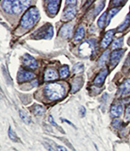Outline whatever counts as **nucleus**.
Here are the masks:
<instances>
[{
  "instance_id": "f257e3e1",
  "label": "nucleus",
  "mask_w": 130,
  "mask_h": 151,
  "mask_svg": "<svg viewBox=\"0 0 130 151\" xmlns=\"http://www.w3.org/2000/svg\"><path fill=\"white\" fill-rule=\"evenodd\" d=\"M39 10L36 7H31L23 14L21 20V26L24 29L33 27L39 19Z\"/></svg>"
},
{
  "instance_id": "f03ea898",
  "label": "nucleus",
  "mask_w": 130,
  "mask_h": 151,
  "mask_svg": "<svg viewBox=\"0 0 130 151\" xmlns=\"http://www.w3.org/2000/svg\"><path fill=\"white\" fill-rule=\"evenodd\" d=\"M45 93L51 100H56L64 97L65 93L64 86L59 83H51L45 87Z\"/></svg>"
},
{
  "instance_id": "7ed1b4c3",
  "label": "nucleus",
  "mask_w": 130,
  "mask_h": 151,
  "mask_svg": "<svg viewBox=\"0 0 130 151\" xmlns=\"http://www.w3.org/2000/svg\"><path fill=\"white\" fill-rule=\"evenodd\" d=\"M53 36V26L50 24H46L43 27L38 29L33 33L32 36L37 39H50Z\"/></svg>"
},
{
  "instance_id": "20e7f679",
  "label": "nucleus",
  "mask_w": 130,
  "mask_h": 151,
  "mask_svg": "<svg viewBox=\"0 0 130 151\" xmlns=\"http://www.w3.org/2000/svg\"><path fill=\"white\" fill-rule=\"evenodd\" d=\"M95 48V41L94 39L86 40L79 47V53L82 57H89L93 54Z\"/></svg>"
},
{
  "instance_id": "39448f33",
  "label": "nucleus",
  "mask_w": 130,
  "mask_h": 151,
  "mask_svg": "<svg viewBox=\"0 0 130 151\" xmlns=\"http://www.w3.org/2000/svg\"><path fill=\"white\" fill-rule=\"evenodd\" d=\"M31 5L30 1H13V13L20 14Z\"/></svg>"
},
{
  "instance_id": "423d86ee",
  "label": "nucleus",
  "mask_w": 130,
  "mask_h": 151,
  "mask_svg": "<svg viewBox=\"0 0 130 151\" xmlns=\"http://www.w3.org/2000/svg\"><path fill=\"white\" fill-rule=\"evenodd\" d=\"M22 63L30 69H35L38 67V63L36 59L27 53L23 55L22 57Z\"/></svg>"
},
{
  "instance_id": "0eeeda50",
  "label": "nucleus",
  "mask_w": 130,
  "mask_h": 151,
  "mask_svg": "<svg viewBox=\"0 0 130 151\" xmlns=\"http://www.w3.org/2000/svg\"><path fill=\"white\" fill-rule=\"evenodd\" d=\"M76 12L77 11L76 9V7L72 6H69V7L67 8L62 14V21H68L73 19L76 15Z\"/></svg>"
},
{
  "instance_id": "6e6552de",
  "label": "nucleus",
  "mask_w": 130,
  "mask_h": 151,
  "mask_svg": "<svg viewBox=\"0 0 130 151\" xmlns=\"http://www.w3.org/2000/svg\"><path fill=\"white\" fill-rule=\"evenodd\" d=\"M35 77V74L33 73L29 72V71H26L25 70H23L21 69L18 72L17 74V79L18 82H24L31 80V79H33Z\"/></svg>"
},
{
  "instance_id": "1a4fd4ad",
  "label": "nucleus",
  "mask_w": 130,
  "mask_h": 151,
  "mask_svg": "<svg viewBox=\"0 0 130 151\" xmlns=\"http://www.w3.org/2000/svg\"><path fill=\"white\" fill-rule=\"evenodd\" d=\"M74 26L72 24H65L63 26L59 31V34L62 38H69L71 37L72 34V31Z\"/></svg>"
},
{
  "instance_id": "9d476101",
  "label": "nucleus",
  "mask_w": 130,
  "mask_h": 151,
  "mask_svg": "<svg viewBox=\"0 0 130 151\" xmlns=\"http://www.w3.org/2000/svg\"><path fill=\"white\" fill-rule=\"evenodd\" d=\"M124 50H118L113 51L111 55V63L113 67L118 64L121 61V58L123 57Z\"/></svg>"
},
{
  "instance_id": "9b49d317",
  "label": "nucleus",
  "mask_w": 130,
  "mask_h": 151,
  "mask_svg": "<svg viewBox=\"0 0 130 151\" xmlns=\"http://www.w3.org/2000/svg\"><path fill=\"white\" fill-rule=\"evenodd\" d=\"M119 93L121 95H126L130 93V79H126L119 88Z\"/></svg>"
},
{
  "instance_id": "f8f14e48",
  "label": "nucleus",
  "mask_w": 130,
  "mask_h": 151,
  "mask_svg": "<svg viewBox=\"0 0 130 151\" xmlns=\"http://www.w3.org/2000/svg\"><path fill=\"white\" fill-rule=\"evenodd\" d=\"M107 74H108V70L107 69H104V70H102L99 73V74H98L96 77V78L94 79V84L97 86L102 85Z\"/></svg>"
},
{
  "instance_id": "ddd939ff",
  "label": "nucleus",
  "mask_w": 130,
  "mask_h": 151,
  "mask_svg": "<svg viewBox=\"0 0 130 151\" xmlns=\"http://www.w3.org/2000/svg\"><path fill=\"white\" fill-rule=\"evenodd\" d=\"M60 1H50L48 6H47V9H48L49 13L52 15H55L57 14L58 11L60 7Z\"/></svg>"
},
{
  "instance_id": "4468645a",
  "label": "nucleus",
  "mask_w": 130,
  "mask_h": 151,
  "mask_svg": "<svg viewBox=\"0 0 130 151\" xmlns=\"http://www.w3.org/2000/svg\"><path fill=\"white\" fill-rule=\"evenodd\" d=\"M114 36V30H110L107 31L105 33L104 37L102 39V41L101 43V46L102 48H107L110 43H111L112 39Z\"/></svg>"
},
{
  "instance_id": "2eb2a0df",
  "label": "nucleus",
  "mask_w": 130,
  "mask_h": 151,
  "mask_svg": "<svg viewBox=\"0 0 130 151\" xmlns=\"http://www.w3.org/2000/svg\"><path fill=\"white\" fill-rule=\"evenodd\" d=\"M83 85V79L81 77L75 78L72 82V93H74L81 89Z\"/></svg>"
},
{
  "instance_id": "dca6fc26",
  "label": "nucleus",
  "mask_w": 130,
  "mask_h": 151,
  "mask_svg": "<svg viewBox=\"0 0 130 151\" xmlns=\"http://www.w3.org/2000/svg\"><path fill=\"white\" fill-rule=\"evenodd\" d=\"M58 78V74L57 73V72L53 69H47L46 71V72L45 73V76H44V79L45 81H52V80H55Z\"/></svg>"
},
{
  "instance_id": "f3484780",
  "label": "nucleus",
  "mask_w": 130,
  "mask_h": 151,
  "mask_svg": "<svg viewBox=\"0 0 130 151\" xmlns=\"http://www.w3.org/2000/svg\"><path fill=\"white\" fill-rule=\"evenodd\" d=\"M123 112V107L121 104L112 105L111 109V113L113 117H119Z\"/></svg>"
},
{
  "instance_id": "a211bd4d",
  "label": "nucleus",
  "mask_w": 130,
  "mask_h": 151,
  "mask_svg": "<svg viewBox=\"0 0 130 151\" xmlns=\"http://www.w3.org/2000/svg\"><path fill=\"white\" fill-rule=\"evenodd\" d=\"M85 34V31L84 27L81 26H80L77 28L76 34H75L74 40L77 42L80 41L81 39L84 38Z\"/></svg>"
},
{
  "instance_id": "6ab92c4d",
  "label": "nucleus",
  "mask_w": 130,
  "mask_h": 151,
  "mask_svg": "<svg viewBox=\"0 0 130 151\" xmlns=\"http://www.w3.org/2000/svg\"><path fill=\"white\" fill-rule=\"evenodd\" d=\"M2 7L6 12L9 14H13V1H3Z\"/></svg>"
},
{
  "instance_id": "aec40b11",
  "label": "nucleus",
  "mask_w": 130,
  "mask_h": 151,
  "mask_svg": "<svg viewBox=\"0 0 130 151\" xmlns=\"http://www.w3.org/2000/svg\"><path fill=\"white\" fill-rule=\"evenodd\" d=\"M19 115H20V117H21V118L22 119V120L27 125L30 124L31 122V118L26 112H24V111L22 110H20Z\"/></svg>"
},
{
  "instance_id": "412c9836",
  "label": "nucleus",
  "mask_w": 130,
  "mask_h": 151,
  "mask_svg": "<svg viewBox=\"0 0 130 151\" xmlns=\"http://www.w3.org/2000/svg\"><path fill=\"white\" fill-rule=\"evenodd\" d=\"M129 22H130V16L129 15H128L126 17L125 20L123 21V23H121V24L119 26L117 29V31L118 32H122L124 31L127 28L129 24Z\"/></svg>"
},
{
  "instance_id": "4be33fe9",
  "label": "nucleus",
  "mask_w": 130,
  "mask_h": 151,
  "mask_svg": "<svg viewBox=\"0 0 130 151\" xmlns=\"http://www.w3.org/2000/svg\"><path fill=\"white\" fill-rule=\"evenodd\" d=\"M120 10V9H118V8H114V9H111V10L109 11V12L108 14L107 15V21H106V23H107V25L109 24L110 22H111V19L115 16L119 11Z\"/></svg>"
},
{
  "instance_id": "5701e85b",
  "label": "nucleus",
  "mask_w": 130,
  "mask_h": 151,
  "mask_svg": "<svg viewBox=\"0 0 130 151\" xmlns=\"http://www.w3.org/2000/svg\"><path fill=\"white\" fill-rule=\"evenodd\" d=\"M33 113L36 116H42L45 113V109L41 105L36 104L33 107Z\"/></svg>"
},
{
  "instance_id": "b1692460",
  "label": "nucleus",
  "mask_w": 130,
  "mask_h": 151,
  "mask_svg": "<svg viewBox=\"0 0 130 151\" xmlns=\"http://www.w3.org/2000/svg\"><path fill=\"white\" fill-rule=\"evenodd\" d=\"M72 71L75 74L81 73L84 71V66L81 62H77L73 66Z\"/></svg>"
},
{
  "instance_id": "393cba45",
  "label": "nucleus",
  "mask_w": 130,
  "mask_h": 151,
  "mask_svg": "<svg viewBox=\"0 0 130 151\" xmlns=\"http://www.w3.org/2000/svg\"><path fill=\"white\" fill-rule=\"evenodd\" d=\"M109 50H105L104 52L103 53V54H102V56L100 57V58H99V60H98V66H103L105 62H106V61H107V57L109 56Z\"/></svg>"
},
{
  "instance_id": "a878e982",
  "label": "nucleus",
  "mask_w": 130,
  "mask_h": 151,
  "mask_svg": "<svg viewBox=\"0 0 130 151\" xmlns=\"http://www.w3.org/2000/svg\"><path fill=\"white\" fill-rule=\"evenodd\" d=\"M60 75L61 78H66L69 76V69L67 66H64L60 69Z\"/></svg>"
},
{
  "instance_id": "bb28decb",
  "label": "nucleus",
  "mask_w": 130,
  "mask_h": 151,
  "mask_svg": "<svg viewBox=\"0 0 130 151\" xmlns=\"http://www.w3.org/2000/svg\"><path fill=\"white\" fill-rule=\"evenodd\" d=\"M123 43V38H118L114 40L112 44V49H116L119 48L121 47Z\"/></svg>"
},
{
  "instance_id": "cd10ccee",
  "label": "nucleus",
  "mask_w": 130,
  "mask_h": 151,
  "mask_svg": "<svg viewBox=\"0 0 130 151\" xmlns=\"http://www.w3.org/2000/svg\"><path fill=\"white\" fill-rule=\"evenodd\" d=\"M106 16H107V14L106 12H104L103 14L102 15L101 17H100V19H98V26L100 28H103L105 25V21L106 20ZM107 21V20H106Z\"/></svg>"
},
{
  "instance_id": "c85d7f7f",
  "label": "nucleus",
  "mask_w": 130,
  "mask_h": 151,
  "mask_svg": "<svg viewBox=\"0 0 130 151\" xmlns=\"http://www.w3.org/2000/svg\"><path fill=\"white\" fill-rule=\"evenodd\" d=\"M9 136L11 140L13 142H17L18 140V138L17 135V134L12 130L11 126L9 127Z\"/></svg>"
},
{
  "instance_id": "c756f323",
  "label": "nucleus",
  "mask_w": 130,
  "mask_h": 151,
  "mask_svg": "<svg viewBox=\"0 0 130 151\" xmlns=\"http://www.w3.org/2000/svg\"><path fill=\"white\" fill-rule=\"evenodd\" d=\"M105 6V3L104 1H102L101 2L100 4H98V6L95 8V9H94V15H97L98 14H99L100 11L103 10V9Z\"/></svg>"
},
{
  "instance_id": "7c9ffc66",
  "label": "nucleus",
  "mask_w": 130,
  "mask_h": 151,
  "mask_svg": "<svg viewBox=\"0 0 130 151\" xmlns=\"http://www.w3.org/2000/svg\"><path fill=\"white\" fill-rule=\"evenodd\" d=\"M124 118L126 121H130V104L126 109Z\"/></svg>"
},
{
  "instance_id": "2f4dec72",
  "label": "nucleus",
  "mask_w": 130,
  "mask_h": 151,
  "mask_svg": "<svg viewBox=\"0 0 130 151\" xmlns=\"http://www.w3.org/2000/svg\"><path fill=\"white\" fill-rule=\"evenodd\" d=\"M121 125V121L119 119H115L112 121V126L115 128H119Z\"/></svg>"
},
{
  "instance_id": "473e14b6",
  "label": "nucleus",
  "mask_w": 130,
  "mask_h": 151,
  "mask_svg": "<svg viewBox=\"0 0 130 151\" xmlns=\"http://www.w3.org/2000/svg\"><path fill=\"white\" fill-rule=\"evenodd\" d=\"M86 110L85 109V107L84 106H80V114L81 115V117H84L85 116L86 114Z\"/></svg>"
},
{
  "instance_id": "72a5a7b5",
  "label": "nucleus",
  "mask_w": 130,
  "mask_h": 151,
  "mask_svg": "<svg viewBox=\"0 0 130 151\" xmlns=\"http://www.w3.org/2000/svg\"><path fill=\"white\" fill-rule=\"evenodd\" d=\"M48 120H49V122L51 123V125L54 126L58 127V125L57 124V123H56L55 122L54 119H53V116H52V115H50V116H49V117H48Z\"/></svg>"
},
{
  "instance_id": "f704fd0d",
  "label": "nucleus",
  "mask_w": 130,
  "mask_h": 151,
  "mask_svg": "<svg viewBox=\"0 0 130 151\" xmlns=\"http://www.w3.org/2000/svg\"><path fill=\"white\" fill-rule=\"evenodd\" d=\"M44 145H45V147H46L47 149H48L49 151H56L55 150L53 149V148L52 147V146L47 144V143H45V144H44Z\"/></svg>"
},
{
  "instance_id": "c9c22d12",
  "label": "nucleus",
  "mask_w": 130,
  "mask_h": 151,
  "mask_svg": "<svg viewBox=\"0 0 130 151\" xmlns=\"http://www.w3.org/2000/svg\"><path fill=\"white\" fill-rule=\"evenodd\" d=\"M66 3L67 5H70V6H75L76 5L77 1H66Z\"/></svg>"
},
{
  "instance_id": "e433bc0d",
  "label": "nucleus",
  "mask_w": 130,
  "mask_h": 151,
  "mask_svg": "<svg viewBox=\"0 0 130 151\" xmlns=\"http://www.w3.org/2000/svg\"><path fill=\"white\" fill-rule=\"evenodd\" d=\"M57 149L58 151H67V149L64 147L61 146V145H57Z\"/></svg>"
},
{
  "instance_id": "4c0bfd02",
  "label": "nucleus",
  "mask_w": 130,
  "mask_h": 151,
  "mask_svg": "<svg viewBox=\"0 0 130 151\" xmlns=\"http://www.w3.org/2000/svg\"><path fill=\"white\" fill-rule=\"evenodd\" d=\"M62 121H64V122H65V123H67L68 124H69V125H70L71 126H72L73 127H74L75 128V126H74V125L72 124V123H71V122H70L69 121H68L67 120H65V119H63V118H62Z\"/></svg>"
}]
</instances>
